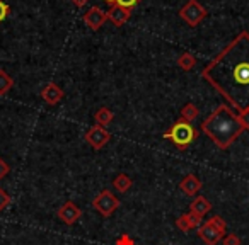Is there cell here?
<instances>
[{"mask_svg": "<svg viewBox=\"0 0 249 245\" xmlns=\"http://www.w3.org/2000/svg\"><path fill=\"white\" fill-rule=\"evenodd\" d=\"M237 113L249 107V33L241 31L201 72Z\"/></svg>", "mask_w": 249, "mask_h": 245, "instance_id": "obj_1", "label": "cell"}, {"mask_svg": "<svg viewBox=\"0 0 249 245\" xmlns=\"http://www.w3.org/2000/svg\"><path fill=\"white\" fill-rule=\"evenodd\" d=\"M201 133L208 136L220 150H227L246 131L237 113L227 104H220L200 126Z\"/></svg>", "mask_w": 249, "mask_h": 245, "instance_id": "obj_2", "label": "cell"}, {"mask_svg": "<svg viewBox=\"0 0 249 245\" xmlns=\"http://www.w3.org/2000/svg\"><path fill=\"white\" fill-rule=\"evenodd\" d=\"M162 136L166 140H169V142H173L179 150H184L190 143H193L195 140H196L198 131L193 128L191 123H186V121L179 119L178 123H174L169 131H166Z\"/></svg>", "mask_w": 249, "mask_h": 245, "instance_id": "obj_3", "label": "cell"}, {"mask_svg": "<svg viewBox=\"0 0 249 245\" xmlns=\"http://www.w3.org/2000/svg\"><path fill=\"white\" fill-rule=\"evenodd\" d=\"M179 17L191 28H196L205 17H207V9L198 2V0H188L186 4L181 7Z\"/></svg>", "mask_w": 249, "mask_h": 245, "instance_id": "obj_4", "label": "cell"}, {"mask_svg": "<svg viewBox=\"0 0 249 245\" xmlns=\"http://www.w3.org/2000/svg\"><path fill=\"white\" fill-rule=\"evenodd\" d=\"M92 206H94V210L99 211L104 218H109L111 214L120 208V199H118L111 191H103V193H99L94 197Z\"/></svg>", "mask_w": 249, "mask_h": 245, "instance_id": "obj_5", "label": "cell"}, {"mask_svg": "<svg viewBox=\"0 0 249 245\" xmlns=\"http://www.w3.org/2000/svg\"><path fill=\"white\" fill-rule=\"evenodd\" d=\"M84 138H86V142L89 143L94 150H101L107 142H109L111 135H109V131H107L106 128L94 125L92 128L87 130V133H86V136H84Z\"/></svg>", "mask_w": 249, "mask_h": 245, "instance_id": "obj_6", "label": "cell"}, {"mask_svg": "<svg viewBox=\"0 0 249 245\" xmlns=\"http://www.w3.org/2000/svg\"><path fill=\"white\" fill-rule=\"evenodd\" d=\"M198 237H200L207 245H217L225 235L222 233L210 220H208L207 223H201L200 227H198Z\"/></svg>", "mask_w": 249, "mask_h": 245, "instance_id": "obj_7", "label": "cell"}, {"mask_svg": "<svg viewBox=\"0 0 249 245\" xmlns=\"http://www.w3.org/2000/svg\"><path fill=\"white\" fill-rule=\"evenodd\" d=\"M56 216H58L65 225H73V223H77V221H79L80 216H82V211H80V208L77 206L75 203H72V201H67V203H63L62 206L58 208V211H56Z\"/></svg>", "mask_w": 249, "mask_h": 245, "instance_id": "obj_8", "label": "cell"}, {"mask_svg": "<svg viewBox=\"0 0 249 245\" xmlns=\"http://www.w3.org/2000/svg\"><path fill=\"white\" fill-rule=\"evenodd\" d=\"M106 21H107V14L103 11V9L97 7V5L90 7L89 11L84 14V22H86L87 28H90L92 31H97V29H101Z\"/></svg>", "mask_w": 249, "mask_h": 245, "instance_id": "obj_9", "label": "cell"}, {"mask_svg": "<svg viewBox=\"0 0 249 245\" xmlns=\"http://www.w3.org/2000/svg\"><path fill=\"white\" fill-rule=\"evenodd\" d=\"M41 97L46 104H50V106H56V104L65 97V92H63L62 87L56 85L55 82H48L41 89Z\"/></svg>", "mask_w": 249, "mask_h": 245, "instance_id": "obj_10", "label": "cell"}, {"mask_svg": "<svg viewBox=\"0 0 249 245\" xmlns=\"http://www.w3.org/2000/svg\"><path fill=\"white\" fill-rule=\"evenodd\" d=\"M106 14H107V19H109V21L113 22L116 28L124 26V22H128L130 17H132V11H130V9H124V7H121V5H118V4L111 5L109 11H107Z\"/></svg>", "mask_w": 249, "mask_h": 245, "instance_id": "obj_11", "label": "cell"}, {"mask_svg": "<svg viewBox=\"0 0 249 245\" xmlns=\"http://www.w3.org/2000/svg\"><path fill=\"white\" fill-rule=\"evenodd\" d=\"M201 225V216L195 214L193 211H188V213L181 214L176 220V227L181 231H191L193 228H198Z\"/></svg>", "mask_w": 249, "mask_h": 245, "instance_id": "obj_12", "label": "cell"}, {"mask_svg": "<svg viewBox=\"0 0 249 245\" xmlns=\"http://www.w3.org/2000/svg\"><path fill=\"white\" fill-rule=\"evenodd\" d=\"M179 189L183 191L186 196H195V194H198V191L201 189V180L198 179L196 176L190 174V176H186L183 180H181Z\"/></svg>", "mask_w": 249, "mask_h": 245, "instance_id": "obj_13", "label": "cell"}, {"mask_svg": "<svg viewBox=\"0 0 249 245\" xmlns=\"http://www.w3.org/2000/svg\"><path fill=\"white\" fill-rule=\"evenodd\" d=\"M190 211H193L195 214H198V216L203 218L208 211H212V203L207 199V197L198 196V197H195L193 203L190 204Z\"/></svg>", "mask_w": 249, "mask_h": 245, "instance_id": "obj_14", "label": "cell"}, {"mask_svg": "<svg viewBox=\"0 0 249 245\" xmlns=\"http://www.w3.org/2000/svg\"><path fill=\"white\" fill-rule=\"evenodd\" d=\"M113 119H114L113 111L107 109V107H101V109H97V113L94 114V121H96V125L97 126H103V128L109 126Z\"/></svg>", "mask_w": 249, "mask_h": 245, "instance_id": "obj_15", "label": "cell"}, {"mask_svg": "<svg viewBox=\"0 0 249 245\" xmlns=\"http://www.w3.org/2000/svg\"><path fill=\"white\" fill-rule=\"evenodd\" d=\"M113 186H114V189L120 191V193H126V191L132 189L133 180H132V177L126 176V174H118L113 180Z\"/></svg>", "mask_w": 249, "mask_h": 245, "instance_id": "obj_16", "label": "cell"}, {"mask_svg": "<svg viewBox=\"0 0 249 245\" xmlns=\"http://www.w3.org/2000/svg\"><path fill=\"white\" fill-rule=\"evenodd\" d=\"M198 116H200V109L193 102L184 104L183 109H181V119L186 121V123H193Z\"/></svg>", "mask_w": 249, "mask_h": 245, "instance_id": "obj_17", "label": "cell"}, {"mask_svg": "<svg viewBox=\"0 0 249 245\" xmlns=\"http://www.w3.org/2000/svg\"><path fill=\"white\" fill-rule=\"evenodd\" d=\"M178 66H179L183 72H190L196 66V58H195L191 53H183V55L178 58Z\"/></svg>", "mask_w": 249, "mask_h": 245, "instance_id": "obj_18", "label": "cell"}, {"mask_svg": "<svg viewBox=\"0 0 249 245\" xmlns=\"http://www.w3.org/2000/svg\"><path fill=\"white\" fill-rule=\"evenodd\" d=\"M12 85H14V80H12V77L9 75L5 70L0 68V96H5V94L12 89Z\"/></svg>", "mask_w": 249, "mask_h": 245, "instance_id": "obj_19", "label": "cell"}, {"mask_svg": "<svg viewBox=\"0 0 249 245\" xmlns=\"http://www.w3.org/2000/svg\"><path fill=\"white\" fill-rule=\"evenodd\" d=\"M222 244L224 245H241V238H239L235 233H229L222 238Z\"/></svg>", "mask_w": 249, "mask_h": 245, "instance_id": "obj_20", "label": "cell"}, {"mask_svg": "<svg viewBox=\"0 0 249 245\" xmlns=\"http://www.w3.org/2000/svg\"><path fill=\"white\" fill-rule=\"evenodd\" d=\"M9 204H11V196H9V194L0 187V211H4Z\"/></svg>", "mask_w": 249, "mask_h": 245, "instance_id": "obj_21", "label": "cell"}, {"mask_svg": "<svg viewBox=\"0 0 249 245\" xmlns=\"http://www.w3.org/2000/svg\"><path fill=\"white\" fill-rule=\"evenodd\" d=\"M210 221L218 228V230L222 231V233L225 235V230H227V223H225L224 218H222V216H213V218H210Z\"/></svg>", "mask_w": 249, "mask_h": 245, "instance_id": "obj_22", "label": "cell"}, {"mask_svg": "<svg viewBox=\"0 0 249 245\" xmlns=\"http://www.w3.org/2000/svg\"><path fill=\"white\" fill-rule=\"evenodd\" d=\"M9 14H11V7L5 4L4 0H0V22H4Z\"/></svg>", "mask_w": 249, "mask_h": 245, "instance_id": "obj_23", "label": "cell"}, {"mask_svg": "<svg viewBox=\"0 0 249 245\" xmlns=\"http://www.w3.org/2000/svg\"><path fill=\"white\" fill-rule=\"evenodd\" d=\"M237 116H239V119H241L244 130H249V107L244 111H241V113H237Z\"/></svg>", "mask_w": 249, "mask_h": 245, "instance_id": "obj_24", "label": "cell"}, {"mask_svg": "<svg viewBox=\"0 0 249 245\" xmlns=\"http://www.w3.org/2000/svg\"><path fill=\"white\" fill-rule=\"evenodd\" d=\"M140 2H142V0H116L118 5H121V7H124V9H130V11H132L137 4H140Z\"/></svg>", "mask_w": 249, "mask_h": 245, "instance_id": "obj_25", "label": "cell"}, {"mask_svg": "<svg viewBox=\"0 0 249 245\" xmlns=\"http://www.w3.org/2000/svg\"><path fill=\"white\" fill-rule=\"evenodd\" d=\"M9 172H11V167H9V163L5 162L2 157H0V180L4 179V177L7 176Z\"/></svg>", "mask_w": 249, "mask_h": 245, "instance_id": "obj_26", "label": "cell"}, {"mask_svg": "<svg viewBox=\"0 0 249 245\" xmlns=\"http://www.w3.org/2000/svg\"><path fill=\"white\" fill-rule=\"evenodd\" d=\"M116 245H135V242H133L132 237H128V235H123L121 238H118Z\"/></svg>", "mask_w": 249, "mask_h": 245, "instance_id": "obj_27", "label": "cell"}, {"mask_svg": "<svg viewBox=\"0 0 249 245\" xmlns=\"http://www.w3.org/2000/svg\"><path fill=\"white\" fill-rule=\"evenodd\" d=\"M72 2L77 5V7H84V5H86L87 2H89V0H72Z\"/></svg>", "mask_w": 249, "mask_h": 245, "instance_id": "obj_28", "label": "cell"}, {"mask_svg": "<svg viewBox=\"0 0 249 245\" xmlns=\"http://www.w3.org/2000/svg\"><path fill=\"white\" fill-rule=\"evenodd\" d=\"M104 2H106V4L109 5V7H111L113 4H116V0H104Z\"/></svg>", "mask_w": 249, "mask_h": 245, "instance_id": "obj_29", "label": "cell"}]
</instances>
